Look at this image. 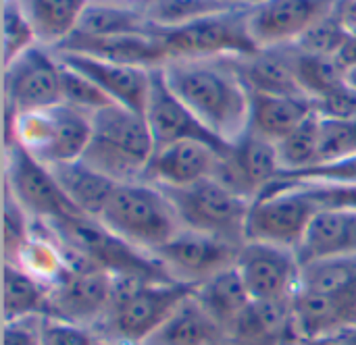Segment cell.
<instances>
[{
  "label": "cell",
  "mask_w": 356,
  "mask_h": 345,
  "mask_svg": "<svg viewBox=\"0 0 356 345\" xmlns=\"http://www.w3.org/2000/svg\"><path fill=\"white\" fill-rule=\"evenodd\" d=\"M161 69L173 94L217 140L232 146L248 131L252 94L234 56L169 58Z\"/></svg>",
  "instance_id": "6da1fadb"
},
{
  "label": "cell",
  "mask_w": 356,
  "mask_h": 345,
  "mask_svg": "<svg viewBox=\"0 0 356 345\" xmlns=\"http://www.w3.org/2000/svg\"><path fill=\"white\" fill-rule=\"evenodd\" d=\"M40 225L58 242L71 267L102 269L115 277L171 279L154 256L123 242L96 217L75 212Z\"/></svg>",
  "instance_id": "7a4b0ae2"
},
{
  "label": "cell",
  "mask_w": 356,
  "mask_h": 345,
  "mask_svg": "<svg viewBox=\"0 0 356 345\" xmlns=\"http://www.w3.org/2000/svg\"><path fill=\"white\" fill-rule=\"evenodd\" d=\"M154 150L144 115L108 104L92 112V135L81 160L115 183H134L146 179Z\"/></svg>",
  "instance_id": "3957f363"
},
{
  "label": "cell",
  "mask_w": 356,
  "mask_h": 345,
  "mask_svg": "<svg viewBox=\"0 0 356 345\" xmlns=\"http://www.w3.org/2000/svg\"><path fill=\"white\" fill-rule=\"evenodd\" d=\"M196 287L173 279L117 277L111 310L96 329L98 337L119 344L142 345Z\"/></svg>",
  "instance_id": "277c9868"
},
{
  "label": "cell",
  "mask_w": 356,
  "mask_h": 345,
  "mask_svg": "<svg viewBox=\"0 0 356 345\" xmlns=\"http://www.w3.org/2000/svg\"><path fill=\"white\" fill-rule=\"evenodd\" d=\"M98 219L150 256L184 229L171 198L150 181L119 183Z\"/></svg>",
  "instance_id": "5b68a950"
},
{
  "label": "cell",
  "mask_w": 356,
  "mask_h": 345,
  "mask_svg": "<svg viewBox=\"0 0 356 345\" xmlns=\"http://www.w3.org/2000/svg\"><path fill=\"white\" fill-rule=\"evenodd\" d=\"M90 135L92 115L67 102L23 115L6 112L4 146L19 144L48 167L79 160L88 148Z\"/></svg>",
  "instance_id": "8992f818"
},
{
  "label": "cell",
  "mask_w": 356,
  "mask_h": 345,
  "mask_svg": "<svg viewBox=\"0 0 356 345\" xmlns=\"http://www.w3.org/2000/svg\"><path fill=\"white\" fill-rule=\"evenodd\" d=\"M173 202L186 229L223 237L234 244L246 242V225L252 202L225 187L215 177L188 187H161Z\"/></svg>",
  "instance_id": "52a82bcc"
},
{
  "label": "cell",
  "mask_w": 356,
  "mask_h": 345,
  "mask_svg": "<svg viewBox=\"0 0 356 345\" xmlns=\"http://www.w3.org/2000/svg\"><path fill=\"white\" fill-rule=\"evenodd\" d=\"M156 33L169 58L242 56L259 50L248 31V6H232L181 27L156 29Z\"/></svg>",
  "instance_id": "ba28073f"
},
{
  "label": "cell",
  "mask_w": 356,
  "mask_h": 345,
  "mask_svg": "<svg viewBox=\"0 0 356 345\" xmlns=\"http://www.w3.org/2000/svg\"><path fill=\"white\" fill-rule=\"evenodd\" d=\"M319 208L321 206L307 190L271 183L250 206L246 239L298 250Z\"/></svg>",
  "instance_id": "9c48e42d"
},
{
  "label": "cell",
  "mask_w": 356,
  "mask_h": 345,
  "mask_svg": "<svg viewBox=\"0 0 356 345\" xmlns=\"http://www.w3.org/2000/svg\"><path fill=\"white\" fill-rule=\"evenodd\" d=\"M4 190L35 223L79 212L65 196L50 167L19 144L4 146Z\"/></svg>",
  "instance_id": "30bf717a"
},
{
  "label": "cell",
  "mask_w": 356,
  "mask_h": 345,
  "mask_svg": "<svg viewBox=\"0 0 356 345\" xmlns=\"http://www.w3.org/2000/svg\"><path fill=\"white\" fill-rule=\"evenodd\" d=\"M63 102V65L40 44L4 67V110L23 115Z\"/></svg>",
  "instance_id": "8fae6325"
},
{
  "label": "cell",
  "mask_w": 356,
  "mask_h": 345,
  "mask_svg": "<svg viewBox=\"0 0 356 345\" xmlns=\"http://www.w3.org/2000/svg\"><path fill=\"white\" fill-rule=\"evenodd\" d=\"M115 289V275L92 267H71L60 281L48 287L44 317L83 325L96 331L111 310Z\"/></svg>",
  "instance_id": "7c38bea8"
},
{
  "label": "cell",
  "mask_w": 356,
  "mask_h": 345,
  "mask_svg": "<svg viewBox=\"0 0 356 345\" xmlns=\"http://www.w3.org/2000/svg\"><path fill=\"white\" fill-rule=\"evenodd\" d=\"M240 248L242 244L184 227L152 256L173 281L198 287L217 273L234 267Z\"/></svg>",
  "instance_id": "4fadbf2b"
},
{
  "label": "cell",
  "mask_w": 356,
  "mask_h": 345,
  "mask_svg": "<svg viewBox=\"0 0 356 345\" xmlns=\"http://www.w3.org/2000/svg\"><path fill=\"white\" fill-rule=\"evenodd\" d=\"M344 0H259L248 6V31L257 48L290 46L334 15Z\"/></svg>",
  "instance_id": "5bb4252c"
},
{
  "label": "cell",
  "mask_w": 356,
  "mask_h": 345,
  "mask_svg": "<svg viewBox=\"0 0 356 345\" xmlns=\"http://www.w3.org/2000/svg\"><path fill=\"white\" fill-rule=\"evenodd\" d=\"M236 271L252 300H280L294 296L300 260L292 248L246 239L238 252Z\"/></svg>",
  "instance_id": "9a60e30c"
},
{
  "label": "cell",
  "mask_w": 356,
  "mask_h": 345,
  "mask_svg": "<svg viewBox=\"0 0 356 345\" xmlns=\"http://www.w3.org/2000/svg\"><path fill=\"white\" fill-rule=\"evenodd\" d=\"M282 173L277 144L246 131L221 156L215 179L254 202Z\"/></svg>",
  "instance_id": "2e32d148"
},
{
  "label": "cell",
  "mask_w": 356,
  "mask_h": 345,
  "mask_svg": "<svg viewBox=\"0 0 356 345\" xmlns=\"http://www.w3.org/2000/svg\"><path fill=\"white\" fill-rule=\"evenodd\" d=\"M54 54L63 65L96 83L115 104L144 115L152 83V69L115 62L75 50H54Z\"/></svg>",
  "instance_id": "e0dca14e"
},
{
  "label": "cell",
  "mask_w": 356,
  "mask_h": 345,
  "mask_svg": "<svg viewBox=\"0 0 356 345\" xmlns=\"http://www.w3.org/2000/svg\"><path fill=\"white\" fill-rule=\"evenodd\" d=\"M144 119L148 123V129L152 133L156 148L184 142V140H200V142L227 148V144L217 140L194 117V112L173 94V90L167 85L163 77L161 67L152 69V83H150V94H148V102L144 108Z\"/></svg>",
  "instance_id": "ac0fdd59"
},
{
  "label": "cell",
  "mask_w": 356,
  "mask_h": 345,
  "mask_svg": "<svg viewBox=\"0 0 356 345\" xmlns=\"http://www.w3.org/2000/svg\"><path fill=\"white\" fill-rule=\"evenodd\" d=\"M227 148L200 140H184L156 148L144 181H150L159 187H188L211 179L215 177L221 156Z\"/></svg>",
  "instance_id": "d6986e66"
},
{
  "label": "cell",
  "mask_w": 356,
  "mask_h": 345,
  "mask_svg": "<svg viewBox=\"0 0 356 345\" xmlns=\"http://www.w3.org/2000/svg\"><path fill=\"white\" fill-rule=\"evenodd\" d=\"M225 345H300L294 327L292 296L252 300L246 312L225 331Z\"/></svg>",
  "instance_id": "ffe728a7"
},
{
  "label": "cell",
  "mask_w": 356,
  "mask_h": 345,
  "mask_svg": "<svg viewBox=\"0 0 356 345\" xmlns=\"http://www.w3.org/2000/svg\"><path fill=\"white\" fill-rule=\"evenodd\" d=\"M234 65L240 71L244 83L250 92L271 94V96H302L296 75V48L290 46H273L259 48L250 54L234 56Z\"/></svg>",
  "instance_id": "44dd1931"
},
{
  "label": "cell",
  "mask_w": 356,
  "mask_h": 345,
  "mask_svg": "<svg viewBox=\"0 0 356 345\" xmlns=\"http://www.w3.org/2000/svg\"><path fill=\"white\" fill-rule=\"evenodd\" d=\"M296 254L300 267L323 258L356 256V208H319Z\"/></svg>",
  "instance_id": "7402d4cb"
},
{
  "label": "cell",
  "mask_w": 356,
  "mask_h": 345,
  "mask_svg": "<svg viewBox=\"0 0 356 345\" xmlns=\"http://www.w3.org/2000/svg\"><path fill=\"white\" fill-rule=\"evenodd\" d=\"M252 94L250 104V127L248 131L269 140L282 142L298 125H302L313 112L315 102L302 96H271V94Z\"/></svg>",
  "instance_id": "603a6c76"
},
{
  "label": "cell",
  "mask_w": 356,
  "mask_h": 345,
  "mask_svg": "<svg viewBox=\"0 0 356 345\" xmlns=\"http://www.w3.org/2000/svg\"><path fill=\"white\" fill-rule=\"evenodd\" d=\"M194 298L211 317V321L219 327L221 337L252 304V298L240 273L236 271V264L200 283L194 289Z\"/></svg>",
  "instance_id": "cb8c5ba5"
},
{
  "label": "cell",
  "mask_w": 356,
  "mask_h": 345,
  "mask_svg": "<svg viewBox=\"0 0 356 345\" xmlns=\"http://www.w3.org/2000/svg\"><path fill=\"white\" fill-rule=\"evenodd\" d=\"M90 0H19L35 42L44 48H60L79 27Z\"/></svg>",
  "instance_id": "d4e9b609"
},
{
  "label": "cell",
  "mask_w": 356,
  "mask_h": 345,
  "mask_svg": "<svg viewBox=\"0 0 356 345\" xmlns=\"http://www.w3.org/2000/svg\"><path fill=\"white\" fill-rule=\"evenodd\" d=\"M52 175L56 177L58 185L63 187L65 196L69 202L83 214L88 217H100L106 202L111 200L113 192L117 190L119 183L90 167L88 162L73 160V162H63L50 167Z\"/></svg>",
  "instance_id": "484cf974"
},
{
  "label": "cell",
  "mask_w": 356,
  "mask_h": 345,
  "mask_svg": "<svg viewBox=\"0 0 356 345\" xmlns=\"http://www.w3.org/2000/svg\"><path fill=\"white\" fill-rule=\"evenodd\" d=\"M125 33H156V29L129 0H90L73 35L102 37Z\"/></svg>",
  "instance_id": "4316f807"
},
{
  "label": "cell",
  "mask_w": 356,
  "mask_h": 345,
  "mask_svg": "<svg viewBox=\"0 0 356 345\" xmlns=\"http://www.w3.org/2000/svg\"><path fill=\"white\" fill-rule=\"evenodd\" d=\"M221 339L219 327L192 294L142 345H215Z\"/></svg>",
  "instance_id": "83f0119b"
},
{
  "label": "cell",
  "mask_w": 356,
  "mask_h": 345,
  "mask_svg": "<svg viewBox=\"0 0 356 345\" xmlns=\"http://www.w3.org/2000/svg\"><path fill=\"white\" fill-rule=\"evenodd\" d=\"M346 302L342 298L296 289L292 296L294 327L300 345L325 337L346 325Z\"/></svg>",
  "instance_id": "f1b7e54d"
},
{
  "label": "cell",
  "mask_w": 356,
  "mask_h": 345,
  "mask_svg": "<svg viewBox=\"0 0 356 345\" xmlns=\"http://www.w3.org/2000/svg\"><path fill=\"white\" fill-rule=\"evenodd\" d=\"M296 289L348 300L356 292V256L323 258L302 264Z\"/></svg>",
  "instance_id": "f546056e"
},
{
  "label": "cell",
  "mask_w": 356,
  "mask_h": 345,
  "mask_svg": "<svg viewBox=\"0 0 356 345\" xmlns=\"http://www.w3.org/2000/svg\"><path fill=\"white\" fill-rule=\"evenodd\" d=\"M48 304V287L19 264L4 262V323L44 317Z\"/></svg>",
  "instance_id": "4dcf8cb0"
},
{
  "label": "cell",
  "mask_w": 356,
  "mask_h": 345,
  "mask_svg": "<svg viewBox=\"0 0 356 345\" xmlns=\"http://www.w3.org/2000/svg\"><path fill=\"white\" fill-rule=\"evenodd\" d=\"M13 264H19L23 271L33 275L46 287L60 281L71 269L69 258L63 252V248L58 246V242L40 223H35L31 239L21 250L17 262H13Z\"/></svg>",
  "instance_id": "1f68e13d"
},
{
  "label": "cell",
  "mask_w": 356,
  "mask_h": 345,
  "mask_svg": "<svg viewBox=\"0 0 356 345\" xmlns=\"http://www.w3.org/2000/svg\"><path fill=\"white\" fill-rule=\"evenodd\" d=\"M154 29H173L196 19L227 10L236 4L225 0H129Z\"/></svg>",
  "instance_id": "d6a6232c"
},
{
  "label": "cell",
  "mask_w": 356,
  "mask_h": 345,
  "mask_svg": "<svg viewBox=\"0 0 356 345\" xmlns=\"http://www.w3.org/2000/svg\"><path fill=\"white\" fill-rule=\"evenodd\" d=\"M296 75L305 94L315 102L319 96L346 81V67L338 60V56L311 54L296 48Z\"/></svg>",
  "instance_id": "836d02e7"
},
{
  "label": "cell",
  "mask_w": 356,
  "mask_h": 345,
  "mask_svg": "<svg viewBox=\"0 0 356 345\" xmlns=\"http://www.w3.org/2000/svg\"><path fill=\"white\" fill-rule=\"evenodd\" d=\"M282 173L300 171L319 162V115L313 112L302 125L277 142ZM280 177V175H277Z\"/></svg>",
  "instance_id": "e575fe53"
},
{
  "label": "cell",
  "mask_w": 356,
  "mask_h": 345,
  "mask_svg": "<svg viewBox=\"0 0 356 345\" xmlns=\"http://www.w3.org/2000/svg\"><path fill=\"white\" fill-rule=\"evenodd\" d=\"M35 221L19 206V202L4 190L2 198V254L4 262H17L21 250L33 235Z\"/></svg>",
  "instance_id": "d590c367"
},
{
  "label": "cell",
  "mask_w": 356,
  "mask_h": 345,
  "mask_svg": "<svg viewBox=\"0 0 356 345\" xmlns=\"http://www.w3.org/2000/svg\"><path fill=\"white\" fill-rule=\"evenodd\" d=\"M35 44L33 29L19 0H2V65L6 67Z\"/></svg>",
  "instance_id": "8d00e7d4"
},
{
  "label": "cell",
  "mask_w": 356,
  "mask_h": 345,
  "mask_svg": "<svg viewBox=\"0 0 356 345\" xmlns=\"http://www.w3.org/2000/svg\"><path fill=\"white\" fill-rule=\"evenodd\" d=\"M356 156L355 119L319 117V162Z\"/></svg>",
  "instance_id": "74e56055"
},
{
  "label": "cell",
  "mask_w": 356,
  "mask_h": 345,
  "mask_svg": "<svg viewBox=\"0 0 356 345\" xmlns=\"http://www.w3.org/2000/svg\"><path fill=\"white\" fill-rule=\"evenodd\" d=\"M63 102L81 108L90 115L108 104H115L96 83H92L81 73L69 69L67 65H63Z\"/></svg>",
  "instance_id": "f35d334b"
},
{
  "label": "cell",
  "mask_w": 356,
  "mask_h": 345,
  "mask_svg": "<svg viewBox=\"0 0 356 345\" xmlns=\"http://www.w3.org/2000/svg\"><path fill=\"white\" fill-rule=\"evenodd\" d=\"M98 333L90 327L44 317L42 344L44 345H98Z\"/></svg>",
  "instance_id": "ab89813d"
},
{
  "label": "cell",
  "mask_w": 356,
  "mask_h": 345,
  "mask_svg": "<svg viewBox=\"0 0 356 345\" xmlns=\"http://www.w3.org/2000/svg\"><path fill=\"white\" fill-rule=\"evenodd\" d=\"M315 112L325 119H355L356 117V90L342 81L327 94L315 100Z\"/></svg>",
  "instance_id": "60d3db41"
},
{
  "label": "cell",
  "mask_w": 356,
  "mask_h": 345,
  "mask_svg": "<svg viewBox=\"0 0 356 345\" xmlns=\"http://www.w3.org/2000/svg\"><path fill=\"white\" fill-rule=\"evenodd\" d=\"M44 317H29L13 323H4V345H44L42 344Z\"/></svg>",
  "instance_id": "b9f144b4"
},
{
  "label": "cell",
  "mask_w": 356,
  "mask_h": 345,
  "mask_svg": "<svg viewBox=\"0 0 356 345\" xmlns=\"http://www.w3.org/2000/svg\"><path fill=\"white\" fill-rule=\"evenodd\" d=\"M302 345H356V325H344L325 337H319Z\"/></svg>",
  "instance_id": "7bdbcfd3"
},
{
  "label": "cell",
  "mask_w": 356,
  "mask_h": 345,
  "mask_svg": "<svg viewBox=\"0 0 356 345\" xmlns=\"http://www.w3.org/2000/svg\"><path fill=\"white\" fill-rule=\"evenodd\" d=\"M346 325H356V292L346 302Z\"/></svg>",
  "instance_id": "ee69618b"
},
{
  "label": "cell",
  "mask_w": 356,
  "mask_h": 345,
  "mask_svg": "<svg viewBox=\"0 0 356 345\" xmlns=\"http://www.w3.org/2000/svg\"><path fill=\"white\" fill-rule=\"evenodd\" d=\"M346 83H350V85L356 90V65H353V67H348V69H346Z\"/></svg>",
  "instance_id": "f6af8a7d"
},
{
  "label": "cell",
  "mask_w": 356,
  "mask_h": 345,
  "mask_svg": "<svg viewBox=\"0 0 356 345\" xmlns=\"http://www.w3.org/2000/svg\"><path fill=\"white\" fill-rule=\"evenodd\" d=\"M98 345H127V344H119V342H113V339H98Z\"/></svg>",
  "instance_id": "bcb514c9"
},
{
  "label": "cell",
  "mask_w": 356,
  "mask_h": 345,
  "mask_svg": "<svg viewBox=\"0 0 356 345\" xmlns=\"http://www.w3.org/2000/svg\"><path fill=\"white\" fill-rule=\"evenodd\" d=\"M215 345H225V344H223V339H221V342H217V344H215Z\"/></svg>",
  "instance_id": "7dc6e473"
},
{
  "label": "cell",
  "mask_w": 356,
  "mask_h": 345,
  "mask_svg": "<svg viewBox=\"0 0 356 345\" xmlns=\"http://www.w3.org/2000/svg\"><path fill=\"white\" fill-rule=\"evenodd\" d=\"M254 2H259V0H254Z\"/></svg>",
  "instance_id": "c3c4849f"
}]
</instances>
